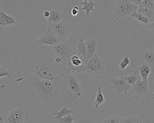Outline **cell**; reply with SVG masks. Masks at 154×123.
<instances>
[{
    "instance_id": "ab89813d",
    "label": "cell",
    "mask_w": 154,
    "mask_h": 123,
    "mask_svg": "<svg viewBox=\"0 0 154 123\" xmlns=\"http://www.w3.org/2000/svg\"><path fill=\"white\" fill-rule=\"evenodd\" d=\"M138 123H142V122L141 121V120H139V121H138Z\"/></svg>"
},
{
    "instance_id": "5b68a950",
    "label": "cell",
    "mask_w": 154,
    "mask_h": 123,
    "mask_svg": "<svg viewBox=\"0 0 154 123\" xmlns=\"http://www.w3.org/2000/svg\"><path fill=\"white\" fill-rule=\"evenodd\" d=\"M55 54L59 57L68 63L71 57L75 54V51L70 48L67 40L61 41L59 43L52 47Z\"/></svg>"
},
{
    "instance_id": "3957f363",
    "label": "cell",
    "mask_w": 154,
    "mask_h": 123,
    "mask_svg": "<svg viewBox=\"0 0 154 123\" xmlns=\"http://www.w3.org/2000/svg\"><path fill=\"white\" fill-rule=\"evenodd\" d=\"M24 76L35 90L42 103L50 104L60 99L61 94L57 82L41 78L32 74H25Z\"/></svg>"
},
{
    "instance_id": "9c48e42d",
    "label": "cell",
    "mask_w": 154,
    "mask_h": 123,
    "mask_svg": "<svg viewBox=\"0 0 154 123\" xmlns=\"http://www.w3.org/2000/svg\"><path fill=\"white\" fill-rule=\"evenodd\" d=\"M132 93L135 102H137L141 97L146 95L149 91L148 79H139L135 84L131 86Z\"/></svg>"
},
{
    "instance_id": "277c9868",
    "label": "cell",
    "mask_w": 154,
    "mask_h": 123,
    "mask_svg": "<svg viewBox=\"0 0 154 123\" xmlns=\"http://www.w3.org/2000/svg\"><path fill=\"white\" fill-rule=\"evenodd\" d=\"M138 6L132 1H117L110 9V14L117 20L127 18L131 14L136 11Z\"/></svg>"
},
{
    "instance_id": "b9f144b4",
    "label": "cell",
    "mask_w": 154,
    "mask_h": 123,
    "mask_svg": "<svg viewBox=\"0 0 154 123\" xmlns=\"http://www.w3.org/2000/svg\"></svg>"
},
{
    "instance_id": "2e32d148",
    "label": "cell",
    "mask_w": 154,
    "mask_h": 123,
    "mask_svg": "<svg viewBox=\"0 0 154 123\" xmlns=\"http://www.w3.org/2000/svg\"><path fill=\"white\" fill-rule=\"evenodd\" d=\"M137 11L148 19L150 24H152L154 22V10L147 7L138 6V8L136 10Z\"/></svg>"
},
{
    "instance_id": "ba28073f",
    "label": "cell",
    "mask_w": 154,
    "mask_h": 123,
    "mask_svg": "<svg viewBox=\"0 0 154 123\" xmlns=\"http://www.w3.org/2000/svg\"><path fill=\"white\" fill-rule=\"evenodd\" d=\"M62 41L55 32L51 30L49 27L45 32H42V35L35 41L40 45L53 47Z\"/></svg>"
},
{
    "instance_id": "60d3db41",
    "label": "cell",
    "mask_w": 154,
    "mask_h": 123,
    "mask_svg": "<svg viewBox=\"0 0 154 123\" xmlns=\"http://www.w3.org/2000/svg\"><path fill=\"white\" fill-rule=\"evenodd\" d=\"M154 4V0H152Z\"/></svg>"
},
{
    "instance_id": "8fae6325",
    "label": "cell",
    "mask_w": 154,
    "mask_h": 123,
    "mask_svg": "<svg viewBox=\"0 0 154 123\" xmlns=\"http://www.w3.org/2000/svg\"><path fill=\"white\" fill-rule=\"evenodd\" d=\"M48 26L62 40L66 39L69 35L70 31L69 26L63 20L59 22L48 24Z\"/></svg>"
},
{
    "instance_id": "9a60e30c",
    "label": "cell",
    "mask_w": 154,
    "mask_h": 123,
    "mask_svg": "<svg viewBox=\"0 0 154 123\" xmlns=\"http://www.w3.org/2000/svg\"><path fill=\"white\" fill-rule=\"evenodd\" d=\"M137 69H138L142 79H148V77L152 71V69L147 63L143 60H139Z\"/></svg>"
},
{
    "instance_id": "6da1fadb",
    "label": "cell",
    "mask_w": 154,
    "mask_h": 123,
    "mask_svg": "<svg viewBox=\"0 0 154 123\" xmlns=\"http://www.w3.org/2000/svg\"><path fill=\"white\" fill-rule=\"evenodd\" d=\"M19 66L24 75L32 74L57 82L71 73L66 62L55 54L52 47L36 42L22 54Z\"/></svg>"
},
{
    "instance_id": "4fadbf2b",
    "label": "cell",
    "mask_w": 154,
    "mask_h": 123,
    "mask_svg": "<svg viewBox=\"0 0 154 123\" xmlns=\"http://www.w3.org/2000/svg\"><path fill=\"white\" fill-rule=\"evenodd\" d=\"M139 60H143L147 63L152 71H154V48H146L137 52Z\"/></svg>"
},
{
    "instance_id": "d6a6232c",
    "label": "cell",
    "mask_w": 154,
    "mask_h": 123,
    "mask_svg": "<svg viewBox=\"0 0 154 123\" xmlns=\"http://www.w3.org/2000/svg\"><path fill=\"white\" fill-rule=\"evenodd\" d=\"M0 25L2 26H9L8 23L6 21L5 19L4 18L3 16L0 13Z\"/></svg>"
},
{
    "instance_id": "484cf974",
    "label": "cell",
    "mask_w": 154,
    "mask_h": 123,
    "mask_svg": "<svg viewBox=\"0 0 154 123\" xmlns=\"http://www.w3.org/2000/svg\"><path fill=\"white\" fill-rule=\"evenodd\" d=\"M121 118L119 115H109L104 118L102 123H119Z\"/></svg>"
},
{
    "instance_id": "e575fe53",
    "label": "cell",
    "mask_w": 154,
    "mask_h": 123,
    "mask_svg": "<svg viewBox=\"0 0 154 123\" xmlns=\"http://www.w3.org/2000/svg\"><path fill=\"white\" fill-rule=\"evenodd\" d=\"M50 15V11H46L43 13V16L46 18H48Z\"/></svg>"
},
{
    "instance_id": "e0dca14e",
    "label": "cell",
    "mask_w": 154,
    "mask_h": 123,
    "mask_svg": "<svg viewBox=\"0 0 154 123\" xmlns=\"http://www.w3.org/2000/svg\"><path fill=\"white\" fill-rule=\"evenodd\" d=\"M50 15L47 19L48 24L59 22L62 20L63 15L58 10H52L50 11Z\"/></svg>"
},
{
    "instance_id": "1f68e13d",
    "label": "cell",
    "mask_w": 154,
    "mask_h": 123,
    "mask_svg": "<svg viewBox=\"0 0 154 123\" xmlns=\"http://www.w3.org/2000/svg\"><path fill=\"white\" fill-rule=\"evenodd\" d=\"M7 114V112L4 111V110L0 107V123H5V118H6Z\"/></svg>"
},
{
    "instance_id": "cb8c5ba5",
    "label": "cell",
    "mask_w": 154,
    "mask_h": 123,
    "mask_svg": "<svg viewBox=\"0 0 154 123\" xmlns=\"http://www.w3.org/2000/svg\"><path fill=\"white\" fill-rule=\"evenodd\" d=\"M140 120L137 115H133L126 117H121L119 123H138Z\"/></svg>"
},
{
    "instance_id": "f1b7e54d",
    "label": "cell",
    "mask_w": 154,
    "mask_h": 123,
    "mask_svg": "<svg viewBox=\"0 0 154 123\" xmlns=\"http://www.w3.org/2000/svg\"><path fill=\"white\" fill-rule=\"evenodd\" d=\"M3 76H7L10 78L11 76V72L7 69V67L3 66H0V78ZM3 86H2L0 88H3Z\"/></svg>"
},
{
    "instance_id": "83f0119b",
    "label": "cell",
    "mask_w": 154,
    "mask_h": 123,
    "mask_svg": "<svg viewBox=\"0 0 154 123\" xmlns=\"http://www.w3.org/2000/svg\"><path fill=\"white\" fill-rule=\"evenodd\" d=\"M0 13L5 19L9 26L12 25L13 24H16L15 18L12 17V16H9V15H7L4 11H2L0 12Z\"/></svg>"
},
{
    "instance_id": "52a82bcc",
    "label": "cell",
    "mask_w": 154,
    "mask_h": 123,
    "mask_svg": "<svg viewBox=\"0 0 154 123\" xmlns=\"http://www.w3.org/2000/svg\"><path fill=\"white\" fill-rule=\"evenodd\" d=\"M28 108L17 107L7 112L5 123H23L28 116Z\"/></svg>"
},
{
    "instance_id": "7a4b0ae2",
    "label": "cell",
    "mask_w": 154,
    "mask_h": 123,
    "mask_svg": "<svg viewBox=\"0 0 154 123\" xmlns=\"http://www.w3.org/2000/svg\"><path fill=\"white\" fill-rule=\"evenodd\" d=\"M57 83L61 94L60 99L66 106L74 110L82 104L84 93L80 83L75 76L69 73Z\"/></svg>"
},
{
    "instance_id": "4316f807",
    "label": "cell",
    "mask_w": 154,
    "mask_h": 123,
    "mask_svg": "<svg viewBox=\"0 0 154 123\" xmlns=\"http://www.w3.org/2000/svg\"><path fill=\"white\" fill-rule=\"evenodd\" d=\"M75 120H76L75 117L72 115L71 113H69L62 117L59 121L60 123H73Z\"/></svg>"
},
{
    "instance_id": "5bb4252c",
    "label": "cell",
    "mask_w": 154,
    "mask_h": 123,
    "mask_svg": "<svg viewBox=\"0 0 154 123\" xmlns=\"http://www.w3.org/2000/svg\"><path fill=\"white\" fill-rule=\"evenodd\" d=\"M67 64L71 73H79L85 70L84 60L79 55L75 54Z\"/></svg>"
},
{
    "instance_id": "f546056e",
    "label": "cell",
    "mask_w": 154,
    "mask_h": 123,
    "mask_svg": "<svg viewBox=\"0 0 154 123\" xmlns=\"http://www.w3.org/2000/svg\"><path fill=\"white\" fill-rule=\"evenodd\" d=\"M139 6L147 7L154 10V4L152 0H142V2Z\"/></svg>"
},
{
    "instance_id": "d4e9b609",
    "label": "cell",
    "mask_w": 154,
    "mask_h": 123,
    "mask_svg": "<svg viewBox=\"0 0 154 123\" xmlns=\"http://www.w3.org/2000/svg\"><path fill=\"white\" fill-rule=\"evenodd\" d=\"M131 16L135 17L137 20L143 23H145V24L148 25V26H149V25L150 24L148 19L145 16L143 15V14L137 12L136 11H134L131 14Z\"/></svg>"
},
{
    "instance_id": "7c38bea8",
    "label": "cell",
    "mask_w": 154,
    "mask_h": 123,
    "mask_svg": "<svg viewBox=\"0 0 154 123\" xmlns=\"http://www.w3.org/2000/svg\"><path fill=\"white\" fill-rule=\"evenodd\" d=\"M85 42L87 48V55L83 59L84 64L97 55V39L95 37H88Z\"/></svg>"
},
{
    "instance_id": "8992f818",
    "label": "cell",
    "mask_w": 154,
    "mask_h": 123,
    "mask_svg": "<svg viewBox=\"0 0 154 123\" xmlns=\"http://www.w3.org/2000/svg\"><path fill=\"white\" fill-rule=\"evenodd\" d=\"M106 62L102 58L97 55L85 63L84 71L91 75L101 74L105 70Z\"/></svg>"
},
{
    "instance_id": "ffe728a7",
    "label": "cell",
    "mask_w": 154,
    "mask_h": 123,
    "mask_svg": "<svg viewBox=\"0 0 154 123\" xmlns=\"http://www.w3.org/2000/svg\"><path fill=\"white\" fill-rule=\"evenodd\" d=\"M76 51L78 55L84 59L87 55L86 43L83 39H80L76 44Z\"/></svg>"
},
{
    "instance_id": "ac0fdd59",
    "label": "cell",
    "mask_w": 154,
    "mask_h": 123,
    "mask_svg": "<svg viewBox=\"0 0 154 123\" xmlns=\"http://www.w3.org/2000/svg\"><path fill=\"white\" fill-rule=\"evenodd\" d=\"M80 4L83 5V7L79 8V11L84 10L86 11V14L87 15L90 14L91 11H96V10L94 8V6H96L97 4L94 2L93 0H89L88 2L87 0L84 1H80L79 2Z\"/></svg>"
},
{
    "instance_id": "44dd1931",
    "label": "cell",
    "mask_w": 154,
    "mask_h": 123,
    "mask_svg": "<svg viewBox=\"0 0 154 123\" xmlns=\"http://www.w3.org/2000/svg\"><path fill=\"white\" fill-rule=\"evenodd\" d=\"M69 113H74V110L73 109H69L67 108L66 106L65 105L64 107H62V109L60 112H56L53 111V115H55V118L56 120L59 121L62 117L65 116L66 115Z\"/></svg>"
},
{
    "instance_id": "8d00e7d4",
    "label": "cell",
    "mask_w": 154,
    "mask_h": 123,
    "mask_svg": "<svg viewBox=\"0 0 154 123\" xmlns=\"http://www.w3.org/2000/svg\"><path fill=\"white\" fill-rule=\"evenodd\" d=\"M149 28H150V29L152 31H154V22L153 23H152V24H150L149 25Z\"/></svg>"
},
{
    "instance_id": "74e56055",
    "label": "cell",
    "mask_w": 154,
    "mask_h": 123,
    "mask_svg": "<svg viewBox=\"0 0 154 123\" xmlns=\"http://www.w3.org/2000/svg\"><path fill=\"white\" fill-rule=\"evenodd\" d=\"M81 119H80L79 117H78L77 119H76L75 121V122H73V123H80V121Z\"/></svg>"
},
{
    "instance_id": "d590c367",
    "label": "cell",
    "mask_w": 154,
    "mask_h": 123,
    "mask_svg": "<svg viewBox=\"0 0 154 123\" xmlns=\"http://www.w3.org/2000/svg\"><path fill=\"white\" fill-rule=\"evenodd\" d=\"M132 1L134 4L136 5L137 6H139L142 2V0H132Z\"/></svg>"
},
{
    "instance_id": "f35d334b",
    "label": "cell",
    "mask_w": 154,
    "mask_h": 123,
    "mask_svg": "<svg viewBox=\"0 0 154 123\" xmlns=\"http://www.w3.org/2000/svg\"><path fill=\"white\" fill-rule=\"evenodd\" d=\"M152 96L153 98L154 99V92L153 94H152Z\"/></svg>"
},
{
    "instance_id": "d6986e66",
    "label": "cell",
    "mask_w": 154,
    "mask_h": 123,
    "mask_svg": "<svg viewBox=\"0 0 154 123\" xmlns=\"http://www.w3.org/2000/svg\"><path fill=\"white\" fill-rule=\"evenodd\" d=\"M123 77L125 80L131 86L135 84L139 79H142L140 73L137 69H136L134 73L127 75L123 76Z\"/></svg>"
},
{
    "instance_id": "603a6c76",
    "label": "cell",
    "mask_w": 154,
    "mask_h": 123,
    "mask_svg": "<svg viewBox=\"0 0 154 123\" xmlns=\"http://www.w3.org/2000/svg\"><path fill=\"white\" fill-rule=\"evenodd\" d=\"M28 116L23 123H37L35 109L31 107L28 108Z\"/></svg>"
},
{
    "instance_id": "836d02e7",
    "label": "cell",
    "mask_w": 154,
    "mask_h": 123,
    "mask_svg": "<svg viewBox=\"0 0 154 123\" xmlns=\"http://www.w3.org/2000/svg\"><path fill=\"white\" fill-rule=\"evenodd\" d=\"M79 8L78 6H75L73 7V9L71 10V14L73 16H75L79 13Z\"/></svg>"
},
{
    "instance_id": "4dcf8cb0",
    "label": "cell",
    "mask_w": 154,
    "mask_h": 123,
    "mask_svg": "<svg viewBox=\"0 0 154 123\" xmlns=\"http://www.w3.org/2000/svg\"><path fill=\"white\" fill-rule=\"evenodd\" d=\"M130 60L128 57H126L124 58V60L121 61L119 65V67L122 70H124L130 64Z\"/></svg>"
},
{
    "instance_id": "30bf717a",
    "label": "cell",
    "mask_w": 154,
    "mask_h": 123,
    "mask_svg": "<svg viewBox=\"0 0 154 123\" xmlns=\"http://www.w3.org/2000/svg\"><path fill=\"white\" fill-rule=\"evenodd\" d=\"M109 82L112 85V88L118 94L124 93L127 95L128 91L131 88V85L128 83L123 77V71H121L119 78L111 77L109 78Z\"/></svg>"
},
{
    "instance_id": "7402d4cb",
    "label": "cell",
    "mask_w": 154,
    "mask_h": 123,
    "mask_svg": "<svg viewBox=\"0 0 154 123\" xmlns=\"http://www.w3.org/2000/svg\"><path fill=\"white\" fill-rule=\"evenodd\" d=\"M105 102V98L101 91V87L99 86L98 88V93L96 96V99L94 101V106L97 110L100 106L101 105Z\"/></svg>"
}]
</instances>
